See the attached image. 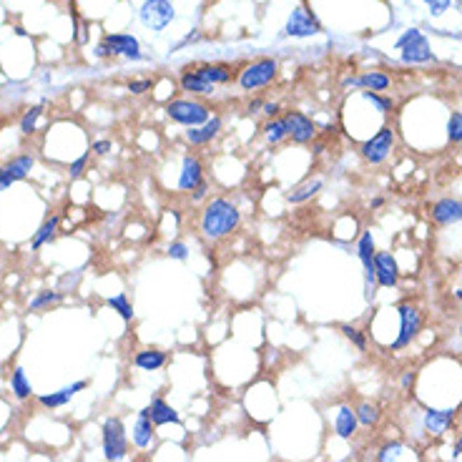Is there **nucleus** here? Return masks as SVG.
Returning a JSON list of instances; mask_svg holds the SVG:
<instances>
[{
	"mask_svg": "<svg viewBox=\"0 0 462 462\" xmlns=\"http://www.w3.org/2000/svg\"><path fill=\"white\" fill-rule=\"evenodd\" d=\"M241 209L226 196H214L201 206L198 214V234L206 241H224L239 231Z\"/></svg>",
	"mask_w": 462,
	"mask_h": 462,
	"instance_id": "f257e3e1",
	"label": "nucleus"
},
{
	"mask_svg": "<svg viewBox=\"0 0 462 462\" xmlns=\"http://www.w3.org/2000/svg\"><path fill=\"white\" fill-rule=\"evenodd\" d=\"M166 116L179 126L193 128L211 118V109L206 103L196 101V98H174V101L166 103Z\"/></svg>",
	"mask_w": 462,
	"mask_h": 462,
	"instance_id": "f03ea898",
	"label": "nucleus"
},
{
	"mask_svg": "<svg viewBox=\"0 0 462 462\" xmlns=\"http://www.w3.org/2000/svg\"><path fill=\"white\" fill-rule=\"evenodd\" d=\"M101 444H103V457L109 462H121L128 455V437H126V425L121 417H106L101 427Z\"/></svg>",
	"mask_w": 462,
	"mask_h": 462,
	"instance_id": "7ed1b4c3",
	"label": "nucleus"
},
{
	"mask_svg": "<svg viewBox=\"0 0 462 462\" xmlns=\"http://www.w3.org/2000/svg\"><path fill=\"white\" fill-rule=\"evenodd\" d=\"M276 73H279V63H276L274 58H257L241 68L236 83H239L241 90L252 93V90H259V88H264V86H269L271 81L276 79Z\"/></svg>",
	"mask_w": 462,
	"mask_h": 462,
	"instance_id": "20e7f679",
	"label": "nucleus"
},
{
	"mask_svg": "<svg viewBox=\"0 0 462 462\" xmlns=\"http://www.w3.org/2000/svg\"><path fill=\"white\" fill-rule=\"evenodd\" d=\"M397 314H400V334L392 342V352H400V349L409 347L422 332V322H425L422 309L417 304H412V301L397 304Z\"/></svg>",
	"mask_w": 462,
	"mask_h": 462,
	"instance_id": "39448f33",
	"label": "nucleus"
},
{
	"mask_svg": "<svg viewBox=\"0 0 462 462\" xmlns=\"http://www.w3.org/2000/svg\"><path fill=\"white\" fill-rule=\"evenodd\" d=\"M176 8L171 0H144L138 8V20L154 33H161L174 23Z\"/></svg>",
	"mask_w": 462,
	"mask_h": 462,
	"instance_id": "423d86ee",
	"label": "nucleus"
},
{
	"mask_svg": "<svg viewBox=\"0 0 462 462\" xmlns=\"http://www.w3.org/2000/svg\"><path fill=\"white\" fill-rule=\"evenodd\" d=\"M397 48H400V55H402L405 63H412V66L435 60V53H433V48H430V43H427V38L422 36L417 28L407 30L405 36H400Z\"/></svg>",
	"mask_w": 462,
	"mask_h": 462,
	"instance_id": "0eeeda50",
	"label": "nucleus"
},
{
	"mask_svg": "<svg viewBox=\"0 0 462 462\" xmlns=\"http://www.w3.org/2000/svg\"><path fill=\"white\" fill-rule=\"evenodd\" d=\"M392 149H395V131L392 126H382L372 138H367L365 144H362L360 154L367 163H372V166H379L390 158Z\"/></svg>",
	"mask_w": 462,
	"mask_h": 462,
	"instance_id": "6e6552de",
	"label": "nucleus"
},
{
	"mask_svg": "<svg viewBox=\"0 0 462 462\" xmlns=\"http://www.w3.org/2000/svg\"><path fill=\"white\" fill-rule=\"evenodd\" d=\"M322 33V23L306 6H297L289 13L287 25H284V36L289 38H312Z\"/></svg>",
	"mask_w": 462,
	"mask_h": 462,
	"instance_id": "1a4fd4ad",
	"label": "nucleus"
},
{
	"mask_svg": "<svg viewBox=\"0 0 462 462\" xmlns=\"http://www.w3.org/2000/svg\"><path fill=\"white\" fill-rule=\"evenodd\" d=\"M374 236L372 231H362L360 241H357V257L362 261V269H365V297L367 299H374V289H377V279H374Z\"/></svg>",
	"mask_w": 462,
	"mask_h": 462,
	"instance_id": "9d476101",
	"label": "nucleus"
},
{
	"mask_svg": "<svg viewBox=\"0 0 462 462\" xmlns=\"http://www.w3.org/2000/svg\"><path fill=\"white\" fill-rule=\"evenodd\" d=\"M206 181V166L204 161L196 156V154H186L181 158V168H179V179H176V186H179L181 193H191L196 186H201Z\"/></svg>",
	"mask_w": 462,
	"mask_h": 462,
	"instance_id": "9b49d317",
	"label": "nucleus"
},
{
	"mask_svg": "<svg viewBox=\"0 0 462 462\" xmlns=\"http://www.w3.org/2000/svg\"><path fill=\"white\" fill-rule=\"evenodd\" d=\"M33 166H36V156L33 154H18V156H13L11 161L3 163L0 166V191H8L13 184L23 181L33 171Z\"/></svg>",
	"mask_w": 462,
	"mask_h": 462,
	"instance_id": "f8f14e48",
	"label": "nucleus"
},
{
	"mask_svg": "<svg viewBox=\"0 0 462 462\" xmlns=\"http://www.w3.org/2000/svg\"><path fill=\"white\" fill-rule=\"evenodd\" d=\"M284 121H287V131L289 138H292V144L306 146L317 138V123L306 114H301V111H287Z\"/></svg>",
	"mask_w": 462,
	"mask_h": 462,
	"instance_id": "ddd939ff",
	"label": "nucleus"
},
{
	"mask_svg": "<svg viewBox=\"0 0 462 462\" xmlns=\"http://www.w3.org/2000/svg\"><path fill=\"white\" fill-rule=\"evenodd\" d=\"M103 46L109 48L111 55H121L126 60H144L146 55L141 53V43L131 33H106L103 36Z\"/></svg>",
	"mask_w": 462,
	"mask_h": 462,
	"instance_id": "4468645a",
	"label": "nucleus"
},
{
	"mask_svg": "<svg viewBox=\"0 0 462 462\" xmlns=\"http://www.w3.org/2000/svg\"><path fill=\"white\" fill-rule=\"evenodd\" d=\"M222 131H224V118L219 114H214L206 123H201V126L186 128L184 138H186L189 146L201 149V146H209L211 141H217V138L222 136Z\"/></svg>",
	"mask_w": 462,
	"mask_h": 462,
	"instance_id": "2eb2a0df",
	"label": "nucleus"
},
{
	"mask_svg": "<svg viewBox=\"0 0 462 462\" xmlns=\"http://www.w3.org/2000/svg\"><path fill=\"white\" fill-rule=\"evenodd\" d=\"M430 217L437 226H452L462 222V198L444 196L430 206Z\"/></svg>",
	"mask_w": 462,
	"mask_h": 462,
	"instance_id": "dca6fc26",
	"label": "nucleus"
},
{
	"mask_svg": "<svg viewBox=\"0 0 462 462\" xmlns=\"http://www.w3.org/2000/svg\"><path fill=\"white\" fill-rule=\"evenodd\" d=\"M374 279H377V287L387 289L400 284V269H397V261L390 252L374 254Z\"/></svg>",
	"mask_w": 462,
	"mask_h": 462,
	"instance_id": "f3484780",
	"label": "nucleus"
},
{
	"mask_svg": "<svg viewBox=\"0 0 462 462\" xmlns=\"http://www.w3.org/2000/svg\"><path fill=\"white\" fill-rule=\"evenodd\" d=\"M455 414L457 409H425V417H422V425H425V430L433 437H440V435H444L447 430H450V425L455 422Z\"/></svg>",
	"mask_w": 462,
	"mask_h": 462,
	"instance_id": "a211bd4d",
	"label": "nucleus"
},
{
	"mask_svg": "<svg viewBox=\"0 0 462 462\" xmlns=\"http://www.w3.org/2000/svg\"><path fill=\"white\" fill-rule=\"evenodd\" d=\"M86 387H88V382H86V379H79V382L66 384V387H60V390L50 392V395H41V397H38V402H41L43 407H50V409L66 407L73 397L79 395V392H83Z\"/></svg>",
	"mask_w": 462,
	"mask_h": 462,
	"instance_id": "6ab92c4d",
	"label": "nucleus"
},
{
	"mask_svg": "<svg viewBox=\"0 0 462 462\" xmlns=\"http://www.w3.org/2000/svg\"><path fill=\"white\" fill-rule=\"evenodd\" d=\"M362 88V90H374V93H379V90H387L392 86V79L390 76H384V73L379 71H367L362 73V76H352V79L344 81V88Z\"/></svg>",
	"mask_w": 462,
	"mask_h": 462,
	"instance_id": "aec40b11",
	"label": "nucleus"
},
{
	"mask_svg": "<svg viewBox=\"0 0 462 462\" xmlns=\"http://www.w3.org/2000/svg\"><path fill=\"white\" fill-rule=\"evenodd\" d=\"M179 86H181V90H186L191 96H214V90H217V86H211L209 81L201 79L193 68H184V71H181Z\"/></svg>",
	"mask_w": 462,
	"mask_h": 462,
	"instance_id": "412c9836",
	"label": "nucleus"
},
{
	"mask_svg": "<svg viewBox=\"0 0 462 462\" xmlns=\"http://www.w3.org/2000/svg\"><path fill=\"white\" fill-rule=\"evenodd\" d=\"M149 414H151V422L156 427H161V425H181V417H179V412H176L171 405L163 400V397H154L151 400V405L149 407Z\"/></svg>",
	"mask_w": 462,
	"mask_h": 462,
	"instance_id": "4be33fe9",
	"label": "nucleus"
},
{
	"mask_svg": "<svg viewBox=\"0 0 462 462\" xmlns=\"http://www.w3.org/2000/svg\"><path fill=\"white\" fill-rule=\"evenodd\" d=\"M193 71L204 81H209L211 86H226L234 79V71H231L229 63H201V66H196Z\"/></svg>",
	"mask_w": 462,
	"mask_h": 462,
	"instance_id": "5701e85b",
	"label": "nucleus"
},
{
	"mask_svg": "<svg viewBox=\"0 0 462 462\" xmlns=\"http://www.w3.org/2000/svg\"><path fill=\"white\" fill-rule=\"evenodd\" d=\"M168 362V354L163 349H156V347H146V349H138L133 354V365L138 369H144V372H156L161 369L163 365Z\"/></svg>",
	"mask_w": 462,
	"mask_h": 462,
	"instance_id": "b1692460",
	"label": "nucleus"
},
{
	"mask_svg": "<svg viewBox=\"0 0 462 462\" xmlns=\"http://www.w3.org/2000/svg\"><path fill=\"white\" fill-rule=\"evenodd\" d=\"M154 435H156V425L151 422L149 409H141L136 417V425H133V430H131L133 444H136V447H149V444L154 442Z\"/></svg>",
	"mask_w": 462,
	"mask_h": 462,
	"instance_id": "393cba45",
	"label": "nucleus"
},
{
	"mask_svg": "<svg viewBox=\"0 0 462 462\" xmlns=\"http://www.w3.org/2000/svg\"><path fill=\"white\" fill-rule=\"evenodd\" d=\"M322 189H325V181L322 179H306V181H301V184H297L292 191H287V201L294 206L306 204V201H312Z\"/></svg>",
	"mask_w": 462,
	"mask_h": 462,
	"instance_id": "a878e982",
	"label": "nucleus"
},
{
	"mask_svg": "<svg viewBox=\"0 0 462 462\" xmlns=\"http://www.w3.org/2000/svg\"><path fill=\"white\" fill-rule=\"evenodd\" d=\"M58 224H60V217L46 219V222H43L41 226L33 231V239H30V252H38V249H43L46 244H50V241L55 239V234H58Z\"/></svg>",
	"mask_w": 462,
	"mask_h": 462,
	"instance_id": "bb28decb",
	"label": "nucleus"
},
{
	"mask_svg": "<svg viewBox=\"0 0 462 462\" xmlns=\"http://www.w3.org/2000/svg\"><path fill=\"white\" fill-rule=\"evenodd\" d=\"M357 414H354L352 407H347V405H342V407L337 409V417H334V433L339 435L342 440H349L354 433H357Z\"/></svg>",
	"mask_w": 462,
	"mask_h": 462,
	"instance_id": "cd10ccee",
	"label": "nucleus"
},
{
	"mask_svg": "<svg viewBox=\"0 0 462 462\" xmlns=\"http://www.w3.org/2000/svg\"><path fill=\"white\" fill-rule=\"evenodd\" d=\"M261 133H264L266 144H269V146H279L282 141H287L289 131H287V121H284V116L266 118V123L261 126Z\"/></svg>",
	"mask_w": 462,
	"mask_h": 462,
	"instance_id": "c85d7f7f",
	"label": "nucleus"
},
{
	"mask_svg": "<svg viewBox=\"0 0 462 462\" xmlns=\"http://www.w3.org/2000/svg\"><path fill=\"white\" fill-rule=\"evenodd\" d=\"M106 306H109V309H114V312L118 314L123 322H133V317H136V312H133V304H131V299H128L126 292H118V294L109 297V299H106Z\"/></svg>",
	"mask_w": 462,
	"mask_h": 462,
	"instance_id": "c756f323",
	"label": "nucleus"
},
{
	"mask_svg": "<svg viewBox=\"0 0 462 462\" xmlns=\"http://www.w3.org/2000/svg\"><path fill=\"white\" fill-rule=\"evenodd\" d=\"M11 390L18 400H28V397H33V384H30V379H28V374H25L23 367H15V369H13Z\"/></svg>",
	"mask_w": 462,
	"mask_h": 462,
	"instance_id": "7c9ffc66",
	"label": "nucleus"
},
{
	"mask_svg": "<svg viewBox=\"0 0 462 462\" xmlns=\"http://www.w3.org/2000/svg\"><path fill=\"white\" fill-rule=\"evenodd\" d=\"M60 299H63V292H58V289H43V292H38V294L30 299L28 309L30 312H43V309L55 306Z\"/></svg>",
	"mask_w": 462,
	"mask_h": 462,
	"instance_id": "2f4dec72",
	"label": "nucleus"
},
{
	"mask_svg": "<svg viewBox=\"0 0 462 462\" xmlns=\"http://www.w3.org/2000/svg\"><path fill=\"white\" fill-rule=\"evenodd\" d=\"M41 116H43V103L30 106V109L23 114V118H20V133H23V136H33V133L38 131V121H41Z\"/></svg>",
	"mask_w": 462,
	"mask_h": 462,
	"instance_id": "473e14b6",
	"label": "nucleus"
},
{
	"mask_svg": "<svg viewBox=\"0 0 462 462\" xmlns=\"http://www.w3.org/2000/svg\"><path fill=\"white\" fill-rule=\"evenodd\" d=\"M362 98L372 103L379 114H392L395 111V101L390 96H382V93H374V90H362Z\"/></svg>",
	"mask_w": 462,
	"mask_h": 462,
	"instance_id": "72a5a7b5",
	"label": "nucleus"
},
{
	"mask_svg": "<svg viewBox=\"0 0 462 462\" xmlns=\"http://www.w3.org/2000/svg\"><path fill=\"white\" fill-rule=\"evenodd\" d=\"M354 414H357V422L365 425V427H372V425H377L379 422V409L374 407V405H369V402H362L360 407L354 409Z\"/></svg>",
	"mask_w": 462,
	"mask_h": 462,
	"instance_id": "f704fd0d",
	"label": "nucleus"
},
{
	"mask_svg": "<svg viewBox=\"0 0 462 462\" xmlns=\"http://www.w3.org/2000/svg\"><path fill=\"white\" fill-rule=\"evenodd\" d=\"M339 332H342V334L347 337L349 342L360 349V352H365L367 349V334L362 329H357V327H352V325H339Z\"/></svg>",
	"mask_w": 462,
	"mask_h": 462,
	"instance_id": "c9c22d12",
	"label": "nucleus"
},
{
	"mask_svg": "<svg viewBox=\"0 0 462 462\" xmlns=\"http://www.w3.org/2000/svg\"><path fill=\"white\" fill-rule=\"evenodd\" d=\"M402 452H405V444L402 442H387L382 450H379L377 462H400Z\"/></svg>",
	"mask_w": 462,
	"mask_h": 462,
	"instance_id": "e433bc0d",
	"label": "nucleus"
},
{
	"mask_svg": "<svg viewBox=\"0 0 462 462\" xmlns=\"http://www.w3.org/2000/svg\"><path fill=\"white\" fill-rule=\"evenodd\" d=\"M447 141L450 144H462V114L455 111L447 121Z\"/></svg>",
	"mask_w": 462,
	"mask_h": 462,
	"instance_id": "4c0bfd02",
	"label": "nucleus"
},
{
	"mask_svg": "<svg viewBox=\"0 0 462 462\" xmlns=\"http://www.w3.org/2000/svg\"><path fill=\"white\" fill-rule=\"evenodd\" d=\"M166 257L168 259H176V261H186L189 259V244L181 239H174L171 244L166 246Z\"/></svg>",
	"mask_w": 462,
	"mask_h": 462,
	"instance_id": "58836bf2",
	"label": "nucleus"
},
{
	"mask_svg": "<svg viewBox=\"0 0 462 462\" xmlns=\"http://www.w3.org/2000/svg\"><path fill=\"white\" fill-rule=\"evenodd\" d=\"M88 158H90V149L88 151H83L79 158H73L71 161V166H68V174H71V179L76 181V179H81V176L86 174V166H88Z\"/></svg>",
	"mask_w": 462,
	"mask_h": 462,
	"instance_id": "ea45409f",
	"label": "nucleus"
},
{
	"mask_svg": "<svg viewBox=\"0 0 462 462\" xmlns=\"http://www.w3.org/2000/svg\"><path fill=\"white\" fill-rule=\"evenodd\" d=\"M81 279H83V271H73V274H66V276H60V282H58V292H63L66 294L68 289H76L81 284Z\"/></svg>",
	"mask_w": 462,
	"mask_h": 462,
	"instance_id": "a19ab883",
	"label": "nucleus"
},
{
	"mask_svg": "<svg viewBox=\"0 0 462 462\" xmlns=\"http://www.w3.org/2000/svg\"><path fill=\"white\" fill-rule=\"evenodd\" d=\"M128 93H133V96H144V93H149L151 88H154V81L151 79H138V81H128Z\"/></svg>",
	"mask_w": 462,
	"mask_h": 462,
	"instance_id": "79ce46f5",
	"label": "nucleus"
},
{
	"mask_svg": "<svg viewBox=\"0 0 462 462\" xmlns=\"http://www.w3.org/2000/svg\"><path fill=\"white\" fill-rule=\"evenodd\" d=\"M209 196H211V186H209V181H204L201 186H196L191 191V204H201V206H204L206 201H209Z\"/></svg>",
	"mask_w": 462,
	"mask_h": 462,
	"instance_id": "37998d69",
	"label": "nucleus"
},
{
	"mask_svg": "<svg viewBox=\"0 0 462 462\" xmlns=\"http://www.w3.org/2000/svg\"><path fill=\"white\" fill-rule=\"evenodd\" d=\"M111 151H114V144H111L109 138H98V141L90 144V154L93 156H109Z\"/></svg>",
	"mask_w": 462,
	"mask_h": 462,
	"instance_id": "c03bdc74",
	"label": "nucleus"
},
{
	"mask_svg": "<svg viewBox=\"0 0 462 462\" xmlns=\"http://www.w3.org/2000/svg\"><path fill=\"white\" fill-rule=\"evenodd\" d=\"M422 3L430 8V13H433V15H442V13L450 8L452 0H422Z\"/></svg>",
	"mask_w": 462,
	"mask_h": 462,
	"instance_id": "a18cd8bd",
	"label": "nucleus"
},
{
	"mask_svg": "<svg viewBox=\"0 0 462 462\" xmlns=\"http://www.w3.org/2000/svg\"><path fill=\"white\" fill-rule=\"evenodd\" d=\"M261 114H264L266 118H276V116L282 114V103H279V101H264V106H261Z\"/></svg>",
	"mask_w": 462,
	"mask_h": 462,
	"instance_id": "49530a36",
	"label": "nucleus"
},
{
	"mask_svg": "<svg viewBox=\"0 0 462 462\" xmlns=\"http://www.w3.org/2000/svg\"><path fill=\"white\" fill-rule=\"evenodd\" d=\"M261 106H264V101H259V98H254V101L246 103V114H249V116L259 114V111H261Z\"/></svg>",
	"mask_w": 462,
	"mask_h": 462,
	"instance_id": "de8ad7c7",
	"label": "nucleus"
},
{
	"mask_svg": "<svg viewBox=\"0 0 462 462\" xmlns=\"http://www.w3.org/2000/svg\"><path fill=\"white\" fill-rule=\"evenodd\" d=\"M196 38H198V33H196V30H193V33H189V36H184L179 43H176V50H179V48H184V46H189V43H193V41H196Z\"/></svg>",
	"mask_w": 462,
	"mask_h": 462,
	"instance_id": "09e8293b",
	"label": "nucleus"
},
{
	"mask_svg": "<svg viewBox=\"0 0 462 462\" xmlns=\"http://www.w3.org/2000/svg\"><path fill=\"white\" fill-rule=\"evenodd\" d=\"M93 55H96V58H111L109 48H106V46H103V41L96 46V50H93Z\"/></svg>",
	"mask_w": 462,
	"mask_h": 462,
	"instance_id": "8fccbe9b",
	"label": "nucleus"
},
{
	"mask_svg": "<svg viewBox=\"0 0 462 462\" xmlns=\"http://www.w3.org/2000/svg\"><path fill=\"white\" fill-rule=\"evenodd\" d=\"M325 149H327V146L322 144V141H317V138H314V141H312V154H314V156H322V154H325Z\"/></svg>",
	"mask_w": 462,
	"mask_h": 462,
	"instance_id": "3c124183",
	"label": "nucleus"
},
{
	"mask_svg": "<svg viewBox=\"0 0 462 462\" xmlns=\"http://www.w3.org/2000/svg\"><path fill=\"white\" fill-rule=\"evenodd\" d=\"M412 382H414V374H412V372H407V374H405V379H402L405 390H409V384H412Z\"/></svg>",
	"mask_w": 462,
	"mask_h": 462,
	"instance_id": "603ef678",
	"label": "nucleus"
},
{
	"mask_svg": "<svg viewBox=\"0 0 462 462\" xmlns=\"http://www.w3.org/2000/svg\"><path fill=\"white\" fill-rule=\"evenodd\" d=\"M452 455H462V430H460V437H457V444H455V452H452Z\"/></svg>",
	"mask_w": 462,
	"mask_h": 462,
	"instance_id": "864d4df0",
	"label": "nucleus"
},
{
	"mask_svg": "<svg viewBox=\"0 0 462 462\" xmlns=\"http://www.w3.org/2000/svg\"><path fill=\"white\" fill-rule=\"evenodd\" d=\"M382 204H384V198H379V196H377V198H372V204H369V209H379V206H382Z\"/></svg>",
	"mask_w": 462,
	"mask_h": 462,
	"instance_id": "5fc2aeb1",
	"label": "nucleus"
},
{
	"mask_svg": "<svg viewBox=\"0 0 462 462\" xmlns=\"http://www.w3.org/2000/svg\"><path fill=\"white\" fill-rule=\"evenodd\" d=\"M455 297H457V301H462V289H457V292H455Z\"/></svg>",
	"mask_w": 462,
	"mask_h": 462,
	"instance_id": "6e6d98bb",
	"label": "nucleus"
},
{
	"mask_svg": "<svg viewBox=\"0 0 462 462\" xmlns=\"http://www.w3.org/2000/svg\"><path fill=\"white\" fill-rule=\"evenodd\" d=\"M460 337H462V325H460Z\"/></svg>",
	"mask_w": 462,
	"mask_h": 462,
	"instance_id": "4d7b16f0",
	"label": "nucleus"
}]
</instances>
